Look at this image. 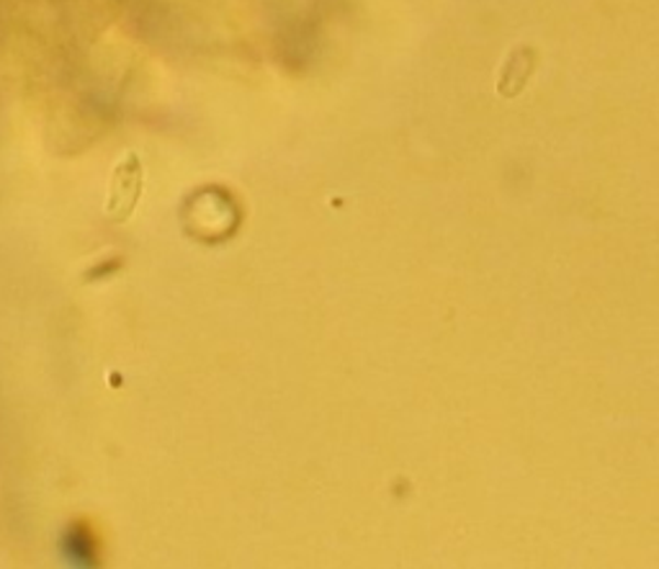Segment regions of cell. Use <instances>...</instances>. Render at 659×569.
<instances>
[{
	"label": "cell",
	"instance_id": "cell-1",
	"mask_svg": "<svg viewBox=\"0 0 659 569\" xmlns=\"http://www.w3.org/2000/svg\"><path fill=\"white\" fill-rule=\"evenodd\" d=\"M143 162L135 152H129L118 166L114 168V175H111V189H109V202H106V212L111 219L122 221L127 219L132 209L137 206L139 191H143Z\"/></svg>",
	"mask_w": 659,
	"mask_h": 569
},
{
	"label": "cell",
	"instance_id": "cell-2",
	"mask_svg": "<svg viewBox=\"0 0 659 569\" xmlns=\"http://www.w3.org/2000/svg\"><path fill=\"white\" fill-rule=\"evenodd\" d=\"M533 62H536V57H533V52L529 47L518 49L510 55V60L505 65V70H502L500 78V93L502 95H515L523 91L525 80L531 78Z\"/></svg>",
	"mask_w": 659,
	"mask_h": 569
}]
</instances>
